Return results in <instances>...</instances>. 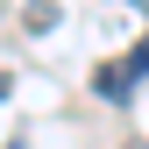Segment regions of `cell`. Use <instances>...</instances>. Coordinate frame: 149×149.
Listing matches in <instances>:
<instances>
[{"mask_svg": "<svg viewBox=\"0 0 149 149\" xmlns=\"http://www.w3.org/2000/svg\"><path fill=\"white\" fill-rule=\"evenodd\" d=\"M92 92H100V100H128V92H135L128 64H100V71H92Z\"/></svg>", "mask_w": 149, "mask_h": 149, "instance_id": "6da1fadb", "label": "cell"}, {"mask_svg": "<svg viewBox=\"0 0 149 149\" xmlns=\"http://www.w3.org/2000/svg\"><path fill=\"white\" fill-rule=\"evenodd\" d=\"M22 22H29V36H50V29H57V7H50V0H36Z\"/></svg>", "mask_w": 149, "mask_h": 149, "instance_id": "7a4b0ae2", "label": "cell"}, {"mask_svg": "<svg viewBox=\"0 0 149 149\" xmlns=\"http://www.w3.org/2000/svg\"><path fill=\"white\" fill-rule=\"evenodd\" d=\"M121 64H128V78H142V71H149V36H142V43H135V50H128V57H121Z\"/></svg>", "mask_w": 149, "mask_h": 149, "instance_id": "3957f363", "label": "cell"}, {"mask_svg": "<svg viewBox=\"0 0 149 149\" xmlns=\"http://www.w3.org/2000/svg\"><path fill=\"white\" fill-rule=\"evenodd\" d=\"M7 92H14V78H7V71H0V100H7Z\"/></svg>", "mask_w": 149, "mask_h": 149, "instance_id": "277c9868", "label": "cell"}, {"mask_svg": "<svg viewBox=\"0 0 149 149\" xmlns=\"http://www.w3.org/2000/svg\"><path fill=\"white\" fill-rule=\"evenodd\" d=\"M128 7H149V0H128Z\"/></svg>", "mask_w": 149, "mask_h": 149, "instance_id": "5b68a950", "label": "cell"}, {"mask_svg": "<svg viewBox=\"0 0 149 149\" xmlns=\"http://www.w3.org/2000/svg\"><path fill=\"white\" fill-rule=\"evenodd\" d=\"M7 149H29V142H7Z\"/></svg>", "mask_w": 149, "mask_h": 149, "instance_id": "8992f818", "label": "cell"}, {"mask_svg": "<svg viewBox=\"0 0 149 149\" xmlns=\"http://www.w3.org/2000/svg\"><path fill=\"white\" fill-rule=\"evenodd\" d=\"M128 149H149V142H128Z\"/></svg>", "mask_w": 149, "mask_h": 149, "instance_id": "52a82bcc", "label": "cell"}]
</instances>
